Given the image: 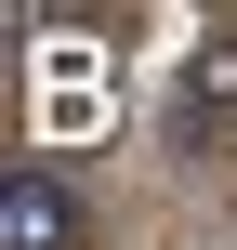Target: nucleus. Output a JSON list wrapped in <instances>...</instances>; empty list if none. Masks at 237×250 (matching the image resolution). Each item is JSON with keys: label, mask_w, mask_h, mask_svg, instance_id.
Segmentation results:
<instances>
[{"label": "nucleus", "mask_w": 237, "mask_h": 250, "mask_svg": "<svg viewBox=\"0 0 237 250\" xmlns=\"http://www.w3.org/2000/svg\"><path fill=\"white\" fill-rule=\"evenodd\" d=\"M0 250H79L66 171H13V185H0Z\"/></svg>", "instance_id": "obj_2"}, {"label": "nucleus", "mask_w": 237, "mask_h": 250, "mask_svg": "<svg viewBox=\"0 0 237 250\" xmlns=\"http://www.w3.org/2000/svg\"><path fill=\"white\" fill-rule=\"evenodd\" d=\"M172 145H185V158L237 145V40H198V53H185V79H172Z\"/></svg>", "instance_id": "obj_1"}]
</instances>
